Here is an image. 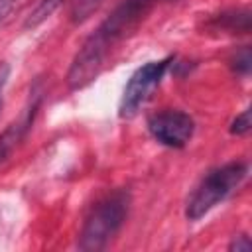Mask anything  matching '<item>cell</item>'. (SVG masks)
I'll use <instances>...</instances> for the list:
<instances>
[{"label":"cell","mask_w":252,"mask_h":252,"mask_svg":"<svg viewBox=\"0 0 252 252\" xmlns=\"http://www.w3.org/2000/svg\"><path fill=\"white\" fill-rule=\"evenodd\" d=\"M158 2L159 0H122L75 53L67 71L69 89L79 91L94 81L114 45L134 33Z\"/></svg>","instance_id":"1"},{"label":"cell","mask_w":252,"mask_h":252,"mask_svg":"<svg viewBox=\"0 0 252 252\" xmlns=\"http://www.w3.org/2000/svg\"><path fill=\"white\" fill-rule=\"evenodd\" d=\"M250 238L246 236V234H238V236H234V240L230 242V246H228V250H236V252H246V250H250Z\"/></svg>","instance_id":"13"},{"label":"cell","mask_w":252,"mask_h":252,"mask_svg":"<svg viewBox=\"0 0 252 252\" xmlns=\"http://www.w3.org/2000/svg\"><path fill=\"white\" fill-rule=\"evenodd\" d=\"M37 110V100L26 108V112L22 114V118H18L16 122H12L2 134H0V163L6 161V158L12 154V150L22 142V138L26 136V132L30 130L32 122H33V114Z\"/></svg>","instance_id":"6"},{"label":"cell","mask_w":252,"mask_h":252,"mask_svg":"<svg viewBox=\"0 0 252 252\" xmlns=\"http://www.w3.org/2000/svg\"><path fill=\"white\" fill-rule=\"evenodd\" d=\"M246 173H248V165L244 161H230L209 171L201 179L193 195L189 197L185 207V217L189 220H199L201 217H205L244 181Z\"/></svg>","instance_id":"3"},{"label":"cell","mask_w":252,"mask_h":252,"mask_svg":"<svg viewBox=\"0 0 252 252\" xmlns=\"http://www.w3.org/2000/svg\"><path fill=\"white\" fill-rule=\"evenodd\" d=\"M16 4H18V0H0V24L8 18V14L14 10Z\"/></svg>","instance_id":"14"},{"label":"cell","mask_w":252,"mask_h":252,"mask_svg":"<svg viewBox=\"0 0 252 252\" xmlns=\"http://www.w3.org/2000/svg\"><path fill=\"white\" fill-rule=\"evenodd\" d=\"M173 57H163L158 61H148L146 65L138 67L132 77L128 79L122 96H120V104H118V114L120 118H132L138 114V110L146 104V100L152 96L154 89L161 83L165 71L169 69Z\"/></svg>","instance_id":"4"},{"label":"cell","mask_w":252,"mask_h":252,"mask_svg":"<svg viewBox=\"0 0 252 252\" xmlns=\"http://www.w3.org/2000/svg\"><path fill=\"white\" fill-rule=\"evenodd\" d=\"M10 79V65L6 61L0 63V112H2V104H4V89L8 85Z\"/></svg>","instance_id":"12"},{"label":"cell","mask_w":252,"mask_h":252,"mask_svg":"<svg viewBox=\"0 0 252 252\" xmlns=\"http://www.w3.org/2000/svg\"><path fill=\"white\" fill-rule=\"evenodd\" d=\"M148 130L161 146L183 148L195 132V120L183 110H159L150 116Z\"/></svg>","instance_id":"5"},{"label":"cell","mask_w":252,"mask_h":252,"mask_svg":"<svg viewBox=\"0 0 252 252\" xmlns=\"http://www.w3.org/2000/svg\"><path fill=\"white\" fill-rule=\"evenodd\" d=\"M104 0H75L73 8H71V22L73 24H83L85 20L91 18L93 12L98 10V6Z\"/></svg>","instance_id":"9"},{"label":"cell","mask_w":252,"mask_h":252,"mask_svg":"<svg viewBox=\"0 0 252 252\" xmlns=\"http://www.w3.org/2000/svg\"><path fill=\"white\" fill-rule=\"evenodd\" d=\"M250 110L246 108V110H242L234 120H232V124H230V134H236V136H244V134H248V130H250Z\"/></svg>","instance_id":"11"},{"label":"cell","mask_w":252,"mask_h":252,"mask_svg":"<svg viewBox=\"0 0 252 252\" xmlns=\"http://www.w3.org/2000/svg\"><path fill=\"white\" fill-rule=\"evenodd\" d=\"M250 61H252V57H250V49H248V47H242L240 51L234 53L230 65H232V69H234L236 73H240V75H248V71H250Z\"/></svg>","instance_id":"10"},{"label":"cell","mask_w":252,"mask_h":252,"mask_svg":"<svg viewBox=\"0 0 252 252\" xmlns=\"http://www.w3.org/2000/svg\"><path fill=\"white\" fill-rule=\"evenodd\" d=\"M63 2H65V0H39L37 6L28 14V18H26V22H24V28L33 30V28L41 26L47 18H51V14H53Z\"/></svg>","instance_id":"8"},{"label":"cell","mask_w":252,"mask_h":252,"mask_svg":"<svg viewBox=\"0 0 252 252\" xmlns=\"http://www.w3.org/2000/svg\"><path fill=\"white\" fill-rule=\"evenodd\" d=\"M130 207V195L126 191L108 193L100 199L85 219L79 234V248L87 252H96L108 246V242L122 228Z\"/></svg>","instance_id":"2"},{"label":"cell","mask_w":252,"mask_h":252,"mask_svg":"<svg viewBox=\"0 0 252 252\" xmlns=\"http://www.w3.org/2000/svg\"><path fill=\"white\" fill-rule=\"evenodd\" d=\"M213 26L219 28V30H224V32H242L246 33L250 30V14L246 10H232V12H224V14H219L215 20H213Z\"/></svg>","instance_id":"7"}]
</instances>
